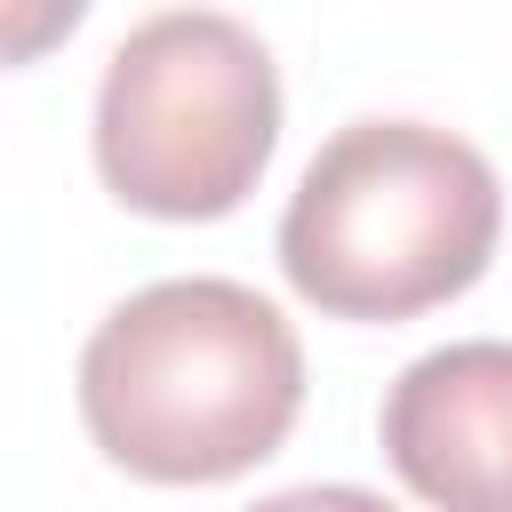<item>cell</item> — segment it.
I'll return each mask as SVG.
<instances>
[{
    "label": "cell",
    "instance_id": "obj_1",
    "mask_svg": "<svg viewBox=\"0 0 512 512\" xmlns=\"http://www.w3.org/2000/svg\"><path fill=\"white\" fill-rule=\"evenodd\" d=\"M304 408L288 312L240 280L192 272L112 304L80 352L88 440L160 488H208L264 464Z\"/></svg>",
    "mask_w": 512,
    "mask_h": 512
},
{
    "label": "cell",
    "instance_id": "obj_5",
    "mask_svg": "<svg viewBox=\"0 0 512 512\" xmlns=\"http://www.w3.org/2000/svg\"><path fill=\"white\" fill-rule=\"evenodd\" d=\"M80 24V0H48V8H0V64H24L32 48H48L56 32Z\"/></svg>",
    "mask_w": 512,
    "mask_h": 512
},
{
    "label": "cell",
    "instance_id": "obj_4",
    "mask_svg": "<svg viewBox=\"0 0 512 512\" xmlns=\"http://www.w3.org/2000/svg\"><path fill=\"white\" fill-rule=\"evenodd\" d=\"M384 456L440 512H512V344L464 336L408 360L384 392Z\"/></svg>",
    "mask_w": 512,
    "mask_h": 512
},
{
    "label": "cell",
    "instance_id": "obj_3",
    "mask_svg": "<svg viewBox=\"0 0 512 512\" xmlns=\"http://www.w3.org/2000/svg\"><path fill=\"white\" fill-rule=\"evenodd\" d=\"M280 136L272 48L224 8H160L128 24L96 80L104 184L168 224L232 216Z\"/></svg>",
    "mask_w": 512,
    "mask_h": 512
},
{
    "label": "cell",
    "instance_id": "obj_2",
    "mask_svg": "<svg viewBox=\"0 0 512 512\" xmlns=\"http://www.w3.org/2000/svg\"><path fill=\"white\" fill-rule=\"evenodd\" d=\"M496 224L480 144L432 120H344L288 192L280 272L336 320H416L488 272Z\"/></svg>",
    "mask_w": 512,
    "mask_h": 512
},
{
    "label": "cell",
    "instance_id": "obj_6",
    "mask_svg": "<svg viewBox=\"0 0 512 512\" xmlns=\"http://www.w3.org/2000/svg\"><path fill=\"white\" fill-rule=\"evenodd\" d=\"M248 512H400V504H384L376 488H352V480H312V488H280Z\"/></svg>",
    "mask_w": 512,
    "mask_h": 512
}]
</instances>
